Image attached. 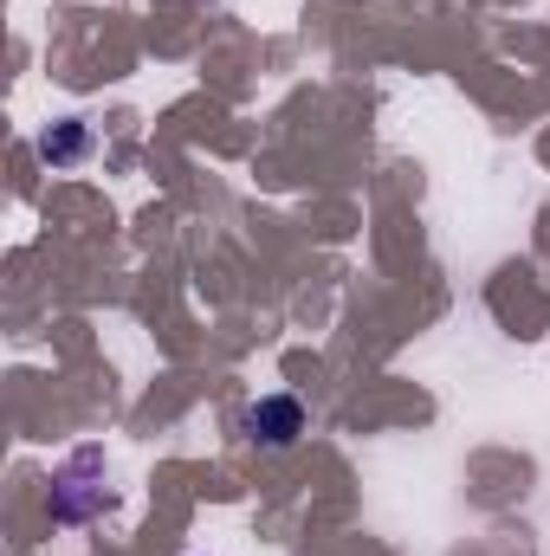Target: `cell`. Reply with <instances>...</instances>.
Segmentation results:
<instances>
[{
    "instance_id": "6da1fadb",
    "label": "cell",
    "mask_w": 550,
    "mask_h": 556,
    "mask_svg": "<svg viewBox=\"0 0 550 556\" xmlns=\"http://www.w3.org/2000/svg\"><path fill=\"white\" fill-rule=\"evenodd\" d=\"M111 466H104V453L98 446H78L59 472H52V498H46V511H52V525H91V518H104L111 511Z\"/></svg>"
},
{
    "instance_id": "7a4b0ae2",
    "label": "cell",
    "mask_w": 550,
    "mask_h": 556,
    "mask_svg": "<svg viewBox=\"0 0 550 556\" xmlns=\"http://www.w3.org/2000/svg\"><path fill=\"white\" fill-rule=\"evenodd\" d=\"M304 433H311V415H304L298 395H260V402L240 408V440L260 446V453H291Z\"/></svg>"
},
{
    "instance_id": "3957f363",
    "label": "cell",
    "mask_w": 550,
    "mask_h": 556,
    "mask_svg": "<svg viewBox=\"0 0 550 556\" xmlns=\"http://www.w3.org/2000/svg\"><path fill=\"white\" fill-rule=\"evenodd\" d=\"M85 155H91V124L65 117V124L39 130V162H46V168H78Z\"/></svg>"
}]
</instances>
